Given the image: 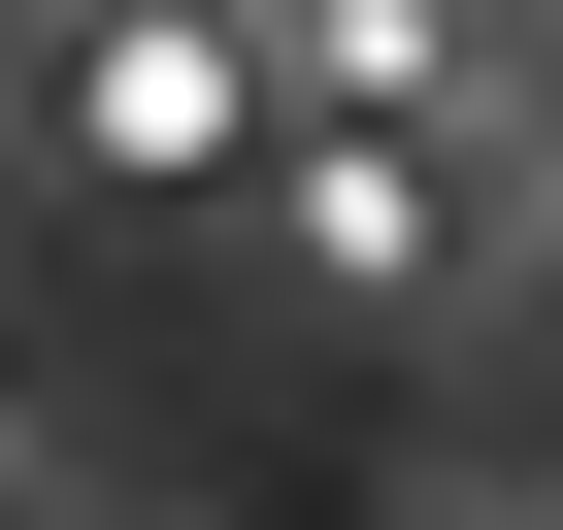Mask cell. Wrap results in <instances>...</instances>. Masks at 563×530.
<instances>
[{"label":"cell","instance_id":"7a4b0ae2","mask_svg":"<svg viewBox=\"0 0 563 530\" xmlns=\"http://www.w3.org/2000/svg\"><path fill=\"white\" fill-rule=\"evenodd\" d=\"M299 100H497V0H265Z\"/></svg>","mask_w":563,"mask_h":530},{"label":"cell","instance_id":"6da1fadb","mask_svg":"<svg viewBox=\"0 0 563 530\" xmlns=\"http://www.w3.org/2000/svg\"><path fill=\"white\" fill-rule=\"evenodd\" d=\"M265 133H299V34H265V0H67V166L232 199Z\"/></svg>","mask_w":563,"mask_h":530}]
</instances>
